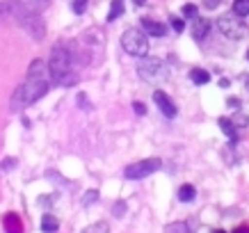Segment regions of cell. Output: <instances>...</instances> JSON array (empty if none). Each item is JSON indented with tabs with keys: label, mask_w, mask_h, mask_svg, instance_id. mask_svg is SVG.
Listing matches in <instances>:
<instances>
[{
	"label": "cell",
	"mask_w": 249,
	"mask_h": 233,
	"mask_svg": "<svg viewBox=\"0 0 249 233\" xmlns=\"http://www.w3.org/2000/svg\"><path fill=\"white\" fill-rule=\"evenodd\" d=\"M160 167H162V160L160 158H146V160H140V162L128 165L124 169V176L130 180H140V179H146V176L160 172Z\"/></svg>",
	"instance_id": "cell-7"
},
{
	"label": "cell",
	"mask_w": 249,
	"mask_h": 233,
	"mask_svg": "<svg viewBox=\"0 0 249 233\" xmlns=\"http://www.w3.org/2000/svg\"><path fill=\"white\" fill-rule=\"evenodd\" d=\"M233 233H249V226H245V224H242V226H235Z\"/></svg>",
	"instance_id": "cell-28"
},
{
	"label": "cell",
	"mask_w": 249,
	"mask_h": 233,
	"mask_svg": "<svg viewBox=\"0 0 249 233\" xmlns=\"http://www.w3.org/2000/svg\"><path fill=\"white\" fill-rule=\"evenodd\" d=\"M110 14H107V21H114V18H119L121 14H124V2L121 0H114L112 5H110Z\"/></svg>",
	"instance_id": "cell-19"
},
{
	"label": "cell",
	"mask_w": 249,
	"mask_h": 233,
	"mask_svg": "<svg viewBox=\"0 0 249 233\" xmlns=\"http://www.w3.org/2000/svg\"><path fill=\"white\" fill-rule=\"evenodd\" d=\"M233 14L235 16H249V0H233Z\"/></svg>",
	"instance_id": "cell-17"
},
{
	"label": "cell",
	"mask_w": 249,
	"mask_h": 233,
	"mask_svg": "<svg viewBox=\"0 0 249 233\" xmlns=\"http://www.w3.org/2000/svg\"><path fill=\"white\" fill-rule=\"evenodd\" d=\"M124 208H126V203L117 201V206H114V215H117V217H124Z\"/></svg>",
	"instance_id": "cell-25"
},
{
	"label": "cell",
	"mask_w": 249,
	"mask_h": 233,
	"mask_svg": "<svg viewBox=\"0 0 249 233\" xmlns=\"http://www.w3.org/2000/svg\"><path fill=\"white\" fill-rule=\"evenodd\" d=\"M133 2H135L137 7H142V5H144V2H146V0H133Z\"/></svg>",
	"instance_id": "cell-29"
},
{
	"label": "cell",
	"mask_w": 249,
	"mask_h": 233,
	"mask_svg": "<svg viewBox=\"0 0 249 233\" xmlns=\"http://www.w3.org/2000/svg\"><path fill=\"white\" fill-rule=\"evenodd\" d=\"M195 197H196L195 185H190V183H185V185H181V188H178V199H181V201L190 203V201H195Z\"/></svg>",
	"instance_id": "cell-15"
},
{
	"label": "cell",
	"mask_w": 249,
	"mask_h": 233,
	"mask_svg": "<svg viewBox=\"0 0 249 233\" xmlns=\"http://www.w3.org/2000/svg\"><path fill=\"white\" fill-rule=\"evenodd\" d=\"M167 67L165 62L160 60V57H140V62H137V75L142 78L144 83H156V80H160V78H167Z\"/></svg>",
	"instance_id": "cell-6"
},
{
	"label": "cell",
	"mask_w": 249,
	"mask_h": 233,
	"mask_svg": "<svg viewBox=\"0 0 249 233\" xmlns=\"http://www.w3.org/2000/svg\"><path fill=\"white\" fill-rule=\"evenodd\" d=\"M208 32H211V21H208V18H196L195 28H192V37H195V41L206 39L208 37Z\"/></svg>",
	"instance_id": "cell-11"
},
{
	"label": "cell",
	"mask_w": 249,
	"mask_h": 233,
	"mask_svg": "<svg viewBox=\"0 0 249 233\" xmlns=\"http://www.w3.org/2000/svg\"><path fill=\"white\" fill-rule=\"evenodd\" d=\"M48 0H2L0 2V18H16L21 21L30 14H41Z\"/></svg>",
	"instance_id": "cell-3"
},
{
	"label": "cell",
	"mask_w": 249,
	"mask_h": 233,
	"mask_svg": "<svg viewBox=\"0 0 249 233\" xmlns=\"http://www.w3.org/2000/svg\"><path fill=\"white\" fill-rule=\"evenodd\" d=\"M247 60H249V51H247Z\"/></svg>",
	"instance_id": "cell-32"
},
{
	"label": "cell",
	"mask_w": 249,
	"mask_h": 233,
	"mask_svg": "<svg viewBox=\"0 0 249 233\" xmlns=\"http://www.w3.org/2000/svg\"><path fill=\"white\" fill-rule=\"evenodd\" d=\"M219 128H222V130H224V135H229V140H231V142H235V140H238V128L233 126V121L231 119H227V117H219Z\"/></svg>",
	"instance_id": "cell-12"
},
{
	"label": "cell",
	"mask_w": 249,
	"mask_h": 233,
	"mask_svg": "<svg viewBox=\"0 0 249 233\" xmlns=\"http://www.w3.org/2000/svg\"><path fill=\"white\" fill-rule=\"evenodd\" d=\"M121 48L133 57H146L149 55V37L137 28H128L121 35Z\"/></svg>",
	"instance_id": "cell-4"
},
{
	"label": "cell",
	"mask_w": 249,
	"mask_h": 233,
	"mask_svg": "<svg viewBox=\"0 0 249 233\" xmlns=\"http://www.w3.org/2000/svg\"><path fill=\"white\" fill-rule=\"evenodd\" d=\"M48 87H51V85H48V78H46V64L41 60H32L30 69H28V78L14 90L9 106H12L14 112L25 110V108H30L32 103H37L39 98H44Z\"/></svg>",
	"instance_id": "cell-1"
},
{
	"label": "cell",
	"mask_w": 249,
	"mask_h": 233,
	"mask_svg": "<svg viewBox=\"0 0 249 233\" xmlns=\"http://www.w3.org/2000/svg\"><path fill=\"white\" fill-rule=\"evenodd\" d=\"M165 233H195V229L190 226V222H174L165 229Z\"/></svg>",
	"instance_id": "cell-16"
},
{
	"label": "cell",
	"mask_w": 249,
	"mask_h": 233,
	"mask_svg": "<svg viewBox=\"0 0 249 233\" xmlns=\"http://www.w3.org/2000/svg\"><path fill=\"white\" fill-rule=\"evenodd\" d=\"M211 233H227V231H222V229H213Z\"/></svg>",
	"instance_id": "cell-30"
},
{
	"label": "cell",
	"mask_w": 249,
	"mask_h": 233,
	"mask_svg": "<svg viewBox=\"0 0 249 233\" xmlns=\"http://www.w3.org/2000/svg\"><path fill=\"white\" fill-rule=\"evenodd\" d=\"M18 25H21L23 30L28 32L35 41H41V39L46 37V23H44V18H41V14L25 16V18H21V21H18Z\"/></svg>",
	"instance_id": "cell-8"
},
{
	"label": "cell",
	"mask_w": 249,
	"mask_h": 233,
	"mask_svg": "<svg viewBox=\"0 0 249 233\" xmlns=\"http://www.w3.org/2000/svg\"><path fill=\"white\" fill-rule=\"evenodd\" d=\"M133 110H135L140 117H144V114H146V106H144V103H140V101H135V103H133Z\"/></svg>",
	"instance_id": "cell-24"
},
{
	"label": "cell",
	"mask_w": 249,
	"mask_h": 233,
	"mask_svg": "<svg viewBox=\"0 0 249 233\" xmlns=\"http://www.w3.org/2000/svg\"><path fill=\"white\" fill-rule=\"evenodd\" d=\"M98 199V190H87L83 197V206H89V203H94Z\"/></svg>",
	"instance_id": "cell-21"
},
{
	"label": "cell",
	"mask_w": 249,
	"mask_h": 233,
	"mask_svg": "<svg viewBox=\"0 0 249 233\" xmlns=\"http://www.w3.org/2000/svg\"><path fill=\"white\" fill-rule=\"evenodd\" d=\"M190 80L195 85H206V83H211V73L204 71V69H192L190 71Z\"/></svg>",
	"instance_id": "cell-14"
},
{
	"label": "cell",
	"mask_w": 249,
	"mask_h": 233,
	"mask_svg": "<svg viewBox=\"0 0 249 233\" xmlns=\"http://www.w3.org/2000/svg\"><path fill=\"white\" fill-rule=\"evenodd\" d=\"M78 106H80V108H89V106H87V96H85V94H78Z\"/></svg>",
	"instance_id": "cell-26"
},
{
	"label": "cell",
	"mask_w": 249,
	"mask_h": 233,
	"mask_svg": "<svg viewBox=\"0 0 249 233\" xmlns=\"http://www.w3.org/2000/svg\"><path fill=\"white\" fill-rule=\"evenodd\" d=\"M71 9H73V14H85V9H87V0H73Z\"/></svg>",
	"instance_id": "cell-22"
},
{
	"label": "cell",
	"mask_w": 249,
	"mask_h": 233,
	"mask_svg": "<svg viewBox=\"0 0 249 233\" xmlns=\"http://www.w3.org/2000/svg\"><path fill=\"white\" fill-rule=\"evenodd\" d=\"M172 28H174L176 32H183V30H185V21H183V18H176V16H174V18H172Z\"/></svg>",
	"instance_id": "cell-23"
},
{
	"label": "cell",
	"mask_w": 249,
	"mask_h": 233,
	"mask_svg": "<svg viewBox=\"0 0 249 233\" xmlns=\"http://www.w3.org/2000/svg\"><path fill=\"white\" fill-rule=\"evenodd\" d=\"M217 28H219V32H222L227 39H231V41H240V39H245L249 35L247 23L242 21L240 16H235L233 12H231V14H222V16H219Z\"/></svg>",
	"instance_id": "cell-5"
},
{
	"label": "cell",
	"mask_w": 249,
	"mask_h": 233,
	"mask_svg": "<svg viewBox=\"0 0 249 233\" xmlns=\"http://www.w3.org/2000/svg\"><path fill=\"white\" fill-rule=\"evenodd\" d=\"M142 32L146 35V37H165L167 25L165 23L153 21V18H142Z\"/></svg>",
	"instance_id": "cell-10"
},
{
	"label": "cell",
	"mask_w": 249,
	"mask_h": 233,
	"mask_svg": "<svg viewBox=\"0 0 249 233\" xmlns=\"http://www.w3.org/2000/svg\"><path fill=\"white\" fill-rule=\"evenodd\" d=\"M60 229V222H57V217H53L51 213H46L44 217H41V231L44 233H55Z\"/></svg>",
	"instance_id": "cell-13"
},
{
	"label": "cell",
	"mask_w": 249,
	"mask_h": 233,
	"mask_svg": "<svg viewBox=\"0 0 249 233\" xmlns=\"http://www.w3.org/2000/svg\"><path fill=\"white\" fill-rule=\"evenodd\" d=\"M48 73L53 78V83L60 85V87H71V85L78 83V73L73 71V51L69 46L60 44L51 51Z\"/></svg>",
	"instance_id": "cell-2"
},
{
	"label": "cell",
	"mask_w": 249,
	"mask_h": 233,
	"mask_svg": "<svg viewBox=\"0 0 249 233\" xmlns=\"http://www.w3.org/2000/svg\"><path fill=\"white\" fill-rule=\"evenodd\" d=\"M245 85H247V90H249V75H245Z\"/></svg>",
	"instance_id": "cell-31"
},
{
	"label": "cell",
	"mask_w": 249,
	"mask_h": 233,
	"mask_svg": "<svg viewBox=\"0 0 249 233\" xmlns=\"http://www.w3.org/2000/svg\"><path fill=\"white\" fill-rule=\"evenodd\" d=\"M14 165H16V160H14V158H7L5 162H2V169H12Z\"/></svg>",
	"instance_id": "cell-27"
},
{
	"label": "cell",
	"mask_w": 249,
	"mask_h": 233,
	"mask_svg": "<svg viewBox=\"0 0 249 233\" xmlns=\"http://www.w3.org/2000/svg\"><path fill=\"white\" fill-rule=\"evenodd\" d=\"M83 233H110V224L107 222H96V224H89Z\"/></svg>",
	"instance_id": "cell-18"
},
{
	"label": "cell",
	"mask_w": 249,
	"mask_h": 233,
	"mask_svg": "<svg viewBox=\"0 0 249 233\" xmlns=\"http://www.w3.org/2000/svg\"><path fill=\"white\" fill-rule=\"evenodd\" d=\"M183 16H185V18H196V16H199V9H196V5H192V2L183 5Z\"/></svg>",
	"instance_id": "cell-20"
},
{
	"label": "cell",
	"mask_w": 249,
	"mask_h": 233,
	"mask_svg": "<svg viewBox=\"0 0 249 233\" xmlns=\"http://www.w3.org/2000/svg\"><path fill=\"white\" fill-rule=\"evenodd\" d=\"M153 101H156V106H158V110H160L162 114H165L167 119H174V117L178 114V108L174 106V103H172V98L167 96V94H165L162 90H156V91H153Z\"/></svg>",
	"instance_id": "cell-9"
}]
</instances>
